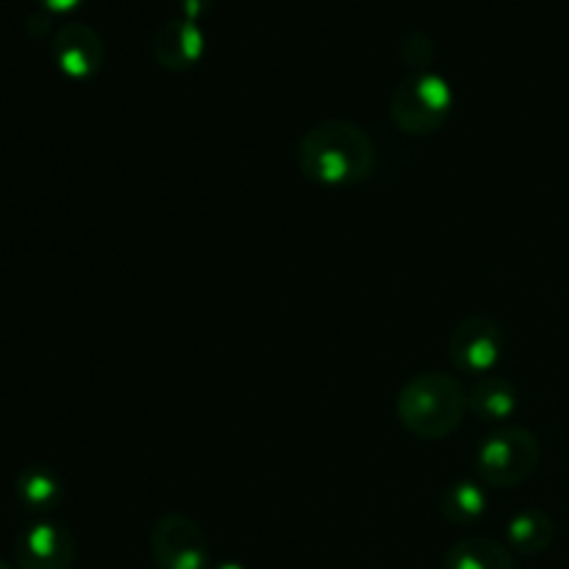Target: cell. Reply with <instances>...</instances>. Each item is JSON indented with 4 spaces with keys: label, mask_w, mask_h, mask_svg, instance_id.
<instances>
[{
    "label": "cell",
    "mask_w": 569,
    "mask_h": 569,
    "mask_svg": "<svg viewBox=\"0 0 569 569\" xmlns=\"http://www.w3.org/2000/svg\"><path fill=\"white\" fill-rule=\"evenodd\" d=\"M487 489L481 481H453L439 498L445 520L453 526H472L487 515Z\"/></svg>",
    "instance_id": "obj_14"
},
{
    "label": "cell",
    "mask_w": 569,
    "mask_h": 569,
    "mask_svg": "<svg viewBox=\"0 0 569 569\" xmlns=\"http://www.w3.org/2000/svg\"><path fill=\"white\" fill-rule=\"evenodd\" d=\"M156 569H209V539L192 517L167 511L150 531Z\"/></svg>",
    "instance_id": "obj_6"
},
{
    "label": "cell",
    "mask_w": 569,
    "mask_h": 569,
    "mask_svg": "<svg viewBox=\"0 0 569 569\" xmlns=\"http://www.w3.org/2000/svg\"><path fill=\"white\" fill-rule=\"evenodd\" d=\"M50 53H53L61 76L72 78V81H89L103 70L106 44L100 33L87 22H67L56 31Z\"/></svg>",
    "instance_id": "obj_8"
},
{
    "label": "cell",
    "mask_w": 569,
    "mask_h": 569,
    "mask_svg": "<svg viewBox=\"0 0 569 569\" xmlns=\"http://www.w3.org/2000/svg\"><path fill=\"white\" fill-rule=\"evenodd\" d=\"M539 459H542V448L528 428L503 426L478 445V481L492 489L520 487L537 472Z\"/></svg>",
    "instance_id": "obj_4"
},
{
    "label": "cell",
    "mask_w": 569,
    "mask_h": 569,
    "mask_svg": "<svg viewBox=\"0 0 569 569\" xmlns=\"http://www.w3.org/2000/svg\"><path fill=\"white\" fill-rule=\"evenodd\" d=\"M506 350V333L498 320L487 315L465 317L448 337V359L465 376H492Z\"/></svg>",
    "instance_id": "obj_5"
},
{
    "label": "cell",
    "mask_w": 569,
    "mask_h": 569,
    "mask_svg": "<svg viewBox=\"0 0 569 569\" xmlns=\"http://www.w3.org/2000/svg\"><path fill=\"white\" fill-rule=\"evenodd\" d=\"M398 420L411 437L448 439L461 426L467 411V392L453 376L445 372H420L403 383L398 392Z\"/></svg>",
    "instance_id": "obj_2"
},
{
    "label": "cell",
    "mask_w": 569,
    "mask_h": 569,
    "mask_svg": "<svg viewBox=\"0 0 569 569\" xmlns=\"http://www.w3.org/2000/svg\"><path fill=\"white\" fill-rule=\"evenodd\" d=\"M400 59H403L406 67L417 72H426L428 64L433 61V42L426 37V33L415 31L400 42Z\"/></svg>",
    "instance_id": "obj_15"
},
{
    "label": "cell",
    "mask_w": 569,
    "mask_h": 569,
    "mask_svg": "<svg viewBox=\"0 0 569 569\" xmlns=\"http://www.w3.org/2000/svg\"><path fill=\"white\" fill-rule=\"evenodd\" d=\"M14 561L17 569H72L76 539L59 522L39 520L17 537Z\"/></svg>",
    "instance_id": "obj_7"
},
{
    "label": "cell",
    "mask_w": 569,
    "mask_h": 569,
    "mask_svg": "<svg viewBox=\"0 0 569 569\" xmlns=\"http://www.w3.org/2000/svg\"><path fill=\"white\" fill-rule=\"evenodd\" d=\"M517 403V389L509 378L500 376H483L467 392V409L478 417L481 422H492V426H503L515 417Z\"/></svg>",
    "instance_id": "obj_10"
},
{
    "label": "cell",
    "mask_w": 569,
    "mask_h": 569,
    "mask_svg": "<svg viewBox=\"0 0 569 569\" xmlns=\"http://www.w3.org/2000/svg\"><path fill=\"white\" fill-rule=\"evenodd\" d=\"M83 0H37V6L48 14H67V11H76Z\"/></svg>",
    "instance_id": "obj_16"
},
{
    "label": "cell",
    "mask_w": 569,
    "mask_h": 569,
    "mask_svg": "<svg viewBox=\"0 0 569 569\" xmlns=\"http://www.w3.org/2000/svg\"><path fill=\"white\" fill-rule=\"evenodd\" d=\"M214 569H244V565H239V561H222V565H217Z\"/></svg>",
    "instance_id": "obj_18"
},
{
    "label": "cell",
    "mask_w": 569,
    "mask_h": 569,
    "mask_svg": "<svg viewBox=\"0 0 569 569\" xmlns=\"http://www.w3.org/2000/svg\"><path fill=\"white\" fill-rule=\"evenodd\" d=\"M181 9H183V20L198 22L200 17L211 9V0H181Z\"/></svg>",
    "instance_id": "obj_17"
},
{
    "label": "cell",
    "mask_w": 569,
    "mask_h": 569,
    "mask_svg": "<svg viewBox=\"0 0 569 569\" xmlns=\"http://www.w3.org/2000/svg\"><path fill=\"white\" fill-rule=\"evenodd\" d=\"M0 569H14L11 565H6V561H0Z\"/></svg>",
    "instance_id": "obj_19"
},
{
    "label": "cell",
    "mask_w": 569,
    "mask_h": 569,
    "mask_svg": "<svg viewBox=\"0 0 569 569\" xmlns=\"http://www.w3.org/2000/svg\"><path fill=\"white\" fill-rule=\"evenodd\" d=\"M453 111V89L437 72H411L395 87L389 117L409 137H431L442 131Z\"/></svg>",
    "instance_id": "obj_3"
},
{
    "label": "cell",
    "mask_w": 569,
    "mask_h": 569,
    "mask_svg": "<svg viewBox=\"0 0 569 569\" xmlns=\"http://www.w3.org/2000/svg\"><path fill=\"white\" fill-rule=\"evenodd\" d=\"M298 167L320 187H356L376 167V148L361 126L350 120H326L303 133Z\"/></svg>",
    "instance_id": "obj_1"
},
{
    "label": "cell",
    "mask_w": 569,
    "mask_h": 569,
    "mask_svg": "<svg viewBox=\"0 0 569 569\" xmlns=\"http://www.w3.org/2000/svg\"><path fill=\"white\" fill-rule=\"evenodd\" d=\"M556 526L542 509H522L506 522V542L520 556H539L550 548Z\"/></svg>",
    "instance_id": "obj_13"
},
{
    "label": "cell",
    "mask_w": 569,
    "mask_h": 569,
    "mask_svg": "<svg viewBox=\"0 0 569 569\" xmlns=\"http://www.w3.org/2000/svg\"><path fill=\"white\" fill-rule=\"evenodd\" d=\"M206 50V37L200 31L198 22L192 20H167L156 28L153 39H150V53L153 61L164 72H189L192 67H198V61L203 59Z\"/></svg>",
    "instance_id": "obj_9"
},
{
    "label": "cell",
    "mask_w": 569,
    "mask_h": 569,
    "mask_svg": "<svg viewBox=\"0 0 569 569\" xmlns=\"http://www.w3.org/2000/svg\"><path fill=\"white\" fill-rule=\"evenodd\" d=\"M14 495L22 509L31 515H50L64 500V483L50 467L31 465L17 476Z\"/></svg>",
    "instance_id": "obj_11"
},
{
    "label": "cell",
    "mask_w": 569,
    "mask_h": 569,
    "mask_svg": "<svg viewBox=\"0 0 569 569\" xmlns=\"http://www.w3.org/2000/svg\"><path fill=\"white\" fill-rule=\"evenodd\" d=\"M445 569H515V556L498 539L465 537L445 553Z\"/></svg>",
    "instance_id": "obj_12"
}]
</instances>
